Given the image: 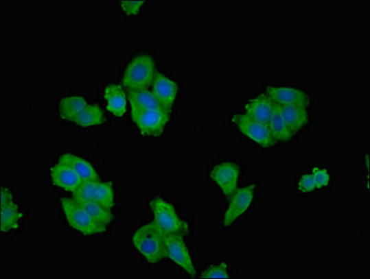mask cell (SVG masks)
Segmentation results:
<instances>
[{
  "label": "cell",
  "instance_id": "2",
  "mask_svg": "<svg viewBox=\"0 0 370 279\" xmlns=\"http://www.w3.org/2000/svg\"><path fill=\"white\" fill-rule=\"evenodd\" d=\"M157 73L156 64L151 56H137L131 60L126 69L123 87L128 90H143L153 84Z\"/></svg>",
  "mask_w": 370,
  "mask_h": 279
},
{
  "label": "cell",
  "instance_id": "21",
  "mask_svg": "<svg viewBox=\"0 0 370 279\" xmlns=\"http://www.w3.org/2000/svg\"><path fill=\"white\" fill-rule=\"evenodd\" d=\"M23 213L14 202L1 208V232H10L19 228Z\"/></svg>",
  "mask_w": 370,
  "mask_h": 279
},
{
  "label": "cell",
  "instance_id": "5",
  "mask_svg": "<svg viewBox=\"0 0 370 279\" xmlns=\"http://www.w3.org/2000/svg\"><path fill=\"white\" fill-rule=\"evenodd\" d=\"M131 117L141 135L157 137L164 132L170 119V113L164 109L131 110Z\"/></svg>",
  "mask_w": 370,
  "mask_h": 279
},
{
  "label": "cell",
  "instance_id": "29",
  "mask_svg": "<svg viewBox=\"0 0 370 279\" xmlns=\"http://www.w3.org/2000/svg\"><path fill=\"white\" fill-rule=\"evenodd\" d=\"M13 202V197L10 190L8 187H1V208Z\"/></svg>",
  "mask_w": 370,
  "mask_h": 279
},
{
  "label": "cell",
  "instance_id": "3",
  "mask_svg": "<svg viewBox=\"0 0 370 279\" xmlns=\"http://www.w3.org/2000/svg\"><path fill=\"white\" fill-rule=\"evenodd\" d=\"M154 215V223L166 234H180L185 236L188 234L189 226L176 213L174 206L161 197L154 198L150 202Z\"/></svg>",
  "mask_w": 370,
  "mask_h": 279
},
{
  "label": "cell",
  "instance_id": "17",
  "mask_svg": "<svg viewBox=\"0 0 370 279\" xmlns=\"http://www.w3.org/2000/svg\"><path fill=\"white\" fill-rule=\"evenodd\" d=\"M286 124L291 134H298L309 121V114L305 108L295 106H281Z\"/></svg>",
  "mask_w": 370,
  "mask_h": 279
},
{
  "label": "cell",
  "instance_id": "18",
  "mask_svg": "<svg viewBox=\"0 0 370 279\" xmlns=\"http://www.w3.org/2000/svg\"><path fill=\"white\" fill-rule=\"evenodd\" d=\"M268 127L275 143H287L293 136L286 124L279 104H275L274 113L270 119Z\"/></svg>",
  "mask_w": 370,
  "mask_h": 279
},
{
  "label": "cell",
  "instance_id": "9",
  "mask_svg": "<svg viewBox=\"0 0 370 279\" xmlns=\"http://www.w3.org/2000/svg\"><path fill=\"white\" fill-rule=\"evenodd\" d=\"M240 175V166L230 161L218 164L211 172V179L227 197H232L235 192Z\"/></svg>",
  "mask_w": 370,
  "mask_h": 279
},
{
  "label": "cell",
  "instance_id": "19",
  "mask_svg": "<svg viewBox=\"0 0 370 279\" xmlns=\"http://www.w3.org/2000/svg\"><path fill=\"white\" fill-rule=\"evenodd\" d=\"M88 106L86 101L80 96H68L60 104V116L67 121L75 122L78 114Z\"/></svg>",
  "mask_w": 370,
  "mask_h": 279
},
{
  "label": "cell",
  "instance_id": "1",
  "mask_svg": "<svg viewBox=\"0 0 370 279\" xmlns=\"http://www.w3.org/2000/svg\"><path fill=\"white\" fill-rule=\"evenodd\" d=\"M132 242L138 252L152 265L161 262L167 258L165 234L160 230L154 221L139 228L133 234Z\"/></svg>",
  "mask_w": 370,
  "mask_h": 279
},
{
  "label": "cell",
  "instance_id": "13",
  "mask_svg": "<svg viewBox=\"0 0 370 279\" xmlns=\"http://www.w3.org/2000/svg\"><path fill=\"white\" fill-rule=\"evenodd\" d=\"M51 181L54 184L65 191L73 192L81 184L82 179L71 167L57 163L51 169Z\"/></svg>",
  "mask_w": 370,
  "mask_h": 279
},
{
  "label": "cell",
  "instance_id": "22",
  "mask_svg": "<svg viewBox=\"0 0 370 279\" xmlns=\"http://www.w3.org/2000/svg\"><path fill=\"white\" fill-rule=\"evenodd\" d=\"M93 200L111 210L115 205L114 187L112 182H98L94 190Z\"/></svg>",
  "mask_w": 370,
  "mask_h": 279
},
{
  "label": "cell",
  "instance_id": "23",
  "mask_svg": "<svg viewBox=\"0 0 370 279\" xmlns=\"http://www.w3.org/2000/svg\"><path fill=\"white\" fill-rule=\"evenodd\" d=\"M81 207L85 208L88 211L89 215L91 216L99 223L104 224V226H108L112 223L114 216H113L111 210L104 208V206L99 204L94 200L91 202L82 203L80 204Z\"/></svg>",
  "mask_w": 370,
  "mask_h": 279
},
{
  "label": "cell",
  "instance_id": "12",
  "mask_svg": "<svg viewBox=\"0 0 370 279\" xmlns=\"http://www.w3.org/2000/svg\"><path fill=\"white\" fill-rule=\"evenodd\" d=\"M275 103L268 95H262L251 99L245 106L246 116L268 126L274 113Z\"/></svg>",
  "mask_w": 370,
  "mask_h": 279
},
{
  "label": "cell",
  "instance_id": "27",
  "mask_svg": "<svg viewBox=\"0 0 370 279\" xmlns=\"http://www.w3.org/2000/svg\"><path fill=\"white\" fill-rule=\"evenodd\" d=\"M316 189V184L313 174H305V175L301 177L300 182H299V190L301 192L308 193L314 191Z\"/></svg>",
  "mask_w": 370,
  "mask_h": 279
},
{
  "label": "cell",
  "instance_id": "8",
  "mask_svg": "<svg viewBox=\"0 0 370 279\" xmlns=\"http://www.w3.org/2000/svg\"><path fill=\"white\" fill-rule=\"evenodd\" d=\"M255 184L248 185L235 190L232 195L229 207L225 213L224 224L225 228L232 226L238 219L245 215L246 210L251 207L255 197Z\"/></svg>",
  "mask_w": 370,
  "mask_h": 279
},
{
  "label": "cell",
  "instance_id": "24",
  "mask_svg": "<svg viewBox=\"0 0 370 279\" xmlns=\"http://www.w3.org/2000/svg\"><path fill=\"white\" fill-rule=\"evenodd\" d=\"M97 182H82V184L73 192V200L78 204L93 200L94 190H95Z\"/></svg>",
  "mask_w": 370,
  "mask_h": 279
},
{
  "label": "cell",
  "instance_id": "10",
  "mask_svg": "<svg viewBox=\"0 0 370 279\" xmlns=\"http://www.w3.org/2000/svg\"><path fill=\"white\" fill-rule=\"evenodd\" d=\"M266 91L267 95L281 106H295L307 108L311 103L309 96L298 88L269 86Z\"/></svg>",
  "mask_w": 370,
  "mask_h": 279
},
{
  "label": "cell",
  "instance_id": "7",
  "mask_svg": "<svg viewBox=\"0 0 370 279\" xmlns=\"http://www.w3.org/2000/svg\"><path fill=\"white\" fill-rule=\"evenodd\" d=\"M165 250L166 257L170 258L191 276H196V270L189 254L187 247L180 234H165Z\"/></svg>",
  "mask_w": 370,
  "mask_h": 279
},
{
  "label": "cell",
  "instance_id": "25",
  "mask_svg": "<svg viewBox=\"0 0 370 279\" xmlns=\"http://www.w3.org/2000/svg\"><path fill=\"white\" fill-rule=\"evenodd\" d=\"M201 276L204 278H229V272H228L227 265L222 263L211 265L202 273Z\"/></svg>",
  "mask_w": 370,
  "mask_h": 279
},
{
  "label": "cell",
  "instance_id": "6",
  "mask_svg": "<svg viewBox=\"0 0 370 279\" xmlns=\"http://www.w3.org/2000/svg\"><path fill=\"white\" fill-rule=\"evenodd\" d=\"M232 122L244 135L262 147H272L275 145L267 125L254 121L246 114H235L232 117Z\"/></svg>",
  "mask_w": 370,
  "mask_h": 279
},
{
  "label": "cell",
  "instance_id": "11",
  "mask_svg": "<svg viewBox=\"0 0 370 279\" xmlns=\"http://www.w3.org/2000/svg\"><path fill=\"white\" fill-rule=\"evenodd\" d=\"M178 90L179 87L177 83L163 75L162 73H157L153 84H152V93L161 104L163 108L170 113H172L173 104L177 97Z\"/></svg>",
  "mask_w": 370,
  "mask_h": 279
},
{
  "label": "cell",
  "instance_id": "26",
  "mask_svg": "<svg viewBox=\"0 0 370 279\" xmlns=\"http://www.w3.org/2000/svg\"><path fill=\"white\" fill-rule=\"evenodd\" d=\"M312 174H313L314 181H316V189H323V187L329 184L330 175L327 169L316 167Z\"/></svg>",
  "mask_w": 370,
  "mask_h": 279
},
{
  "label": "cell",
  "instance_id": "4",
  "mask_svg": "<svg viewBox=\"0 0 370 279\" xmlns=\"http://www.w3.org/2000/svg\"><path fill=\"white\" fill-rule=\"evenodd\" d=\"M61 203L68 224L75 230L80 232L85 236H93V234L106 232V226L94 220L89 215L88 211L81 207L75 200L62 197Z\"/></svg>",
  "mask_w": 370,
  "mask_h": 279
},
{
  "label": "cell",
  "instance_id": "16",
  "mask_svg": "<svg viewBox=\"0 0 370 279\" xmlns=\"http://www.w3.org/2000/svg\"><path fill=\"white\" fill-rule=\"evenodd\" d=\"M127 97L131 110H148V109H164L152 91L143 90H127ZM165 110V109H164Z\"/></svg>",
  "mask_w": 370,
  "mask_h": 279
},
{
  "label": "cell",
  "instance_id": "14",
  "mask_svg": "<svg viewBox=\"0 0 370 279\" xmlns=\"http://www.w3.org/2000/svg\"><path fill=\"white\" fill-rule=\"evenodd\" d=\"M58 163L71 167L73 171L77 172L83 182H100L99 174L97 173L96 169L93 168L90 162L80 158V156L69 153L65 154L59 158Z\"/></svg>",
  "mask_w": 370,
  "mask_h": 279
},
{
  "label": "cell",
  "instance_id": "28",
  "mask_svg": "<svg viewBox=\"0 0 370 279\" xmlns=\"http://www.w3.org/2000/svg\"><path fill=\"white\" fill-rule=\"evenodd\" d=\"M144 1H120V7L128 15H135L140 12Z\"/></svg>",
  "mask_w": 370,
  "mask_h": 279
},
{
  "label": "cell",
  "instance_id": "15",
  "mask_svg": "<svg viewBox=\"0 0 370 279\" xmlns=\"http://www.w3.org/2000/svg\"><path fill=\"white\" fill-rule=\"evenodd\" d=\"M107 110L114 116L122 117L127 111L128 97L122 87L117 84L107 86L104 91Z\"/></svg>",
  "mask_w": 370,
  "mask_h": 279
},
{
  "label": "cell",
  "instance_id": "20",
  "mask_svg": "<svg viewBox=\"0 0 370 279\" xmlns=\"http://www.w3.org/2000/svg\"><path fill=\"white\" fill-rule=\"evenodd\" d=\"M106 122L104 112L95 104H88L76 119L75 123L80 127H91Z\"/></svg>",
  "mask_w": 370,
  "mask_h": 279
}]
</instances>
